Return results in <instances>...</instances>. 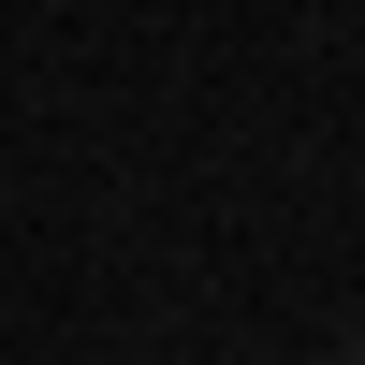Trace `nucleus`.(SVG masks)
Wrapping results in <instances>:
<instances>
[{
  "label": "nucleus",
  "instance_id": "obj_1",
  "mask_svg": "<svg viewBox=\"0 0 365 365\" xmlns=\"http://www.w3.org/2000/svg\"><path fill=\"white\" fill-rule=\"evenodd\" d=\"M351 365H365V351H351Z\"/></svg>",
  "mask_w": 365,
  "mask_h": 365
}]
</instances>
